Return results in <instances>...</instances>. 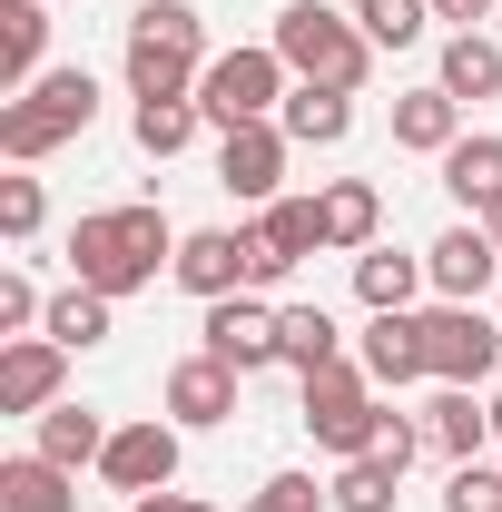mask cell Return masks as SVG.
<instances>
[{
  "mask_svg": "<svg viewBox=\"0 0 502 512\" xmlns=\"http://www.w3.org/2000/svg\"><path fill=\"white\" fill-rule=\"evenodd\" d=\"M69 266H79V286H99V296H138L158 266H178V237H168L158 207H89V217L69 227Z\"/></svg>",
  "mask_w": 502,
  "mask_h": 512,
  "instance_id": "1",
  "label": "cell"
},
{
  "mask_svg": "<svg viewBox=\"0 0 502 512\" xmlns=\"http://www.w3.org/2000/svg\"><path fill=\"white\" fill-rule=\"evenodd\" d=\"M266 50L296 69L306 89H365V60H375V40L355 30V10H325V0H286Z\"/></svg>",
  "mask_w": 502,
  "mask_h": 512,
  "instance_id": "2",
  "label": "cell"
},
{
  "mask_svg": "<svg viewBox=\"0 0 502 512\" xmlns=\"http://www.w3.org/2000/svg\"><path fill=\"white\" fill-rule=\"evenodd\" d=\"M89 119H99V79H89V69H40V79L0 109V158L30 168V158H50L60 138H79Z\"/></svg>",
  "mask_w": 502,
  "mask_h": 512,
  "instance_id": "3",
  "label": "cell"
},
{
  "mask_svg": "<svg viewBox=\"0 0 502 512\" xmlns=\"http://www.w3.org/2000/svg\"><path fill=\"white\" fill-rule=\"evenodd\" d=\"M384 424H394V414L375 404V375H365V365H325V375H306V434L325 453L355 463V453L384 444Z\"/></svg>",
  "mask_w": 502,
  "mask_h": 512,
  "instance_id": "4",
  "label": "cell"
},
{
  "mask_svg": "<svg viewBox=\"0 0 502 512\" xmlns=\"http://www.w3.org/2000/svg\"><path fill=\"white\" fill-rule=\"evenodd\" d=\"M197 109L217 128H247L266 109H286V60L276 50H217V60L197 69Z\"/></svg>",
  "mask_w": 502,
  "mask_h": 512,
  "instance_id": "5",
  "label": "cell"
},
{
  "mask_svg": "<svg viewBox=\"0 0 502 512\" xmlns=\"http://www.w3.org/2000/svg\"><path fill=\"white\" fill-rule=\"evenodd\" d=\"M424 365H434V384H483L502 365V325L483 306H434L424 316Z\"/></svg>",
  "mask_w": 502,
  "mask_h": 512,
  "instance_id": "6",
  "label": "cell"
},
{
  "mask_svg": "<svg viewBox=\"0 0 502 512\" xmlns=\"http://www.w3.org/2000/svg\"><path fill=\"white\" fill-rule=\"evenodd\" d=\"M286 128L276 119H247V128H227L217 138V188L227 197H247V207H276V178H286Z\"/></svg>",
  "mask_w": 502,
  "mask_h": 512,
  "instance_id": "7",
  "label": "cell"
},
{
  "mask_svg": "<svg viewBox=\"0 0 502 512\" xmlns=\"http://www.w3.org/2000/svg\"><path fill=\"white\" fill-rule=\"evenodd\" d=\"M99 473L119 483L128 503H138V493H168V483H178V424H158V414H148V424H119L109 453H99Z\"/></svg>",
  "mask_w": 502,
  "mask_h": 512,
  "instance_id": "8",
  "label": "cell"
},
{
  "mask_svg": "<svg viewBox=\"0 0 502 512\" xmlns=\"http://www.w3.org/2000/svg\"><path fill=\"white\" fill-rule=\"evenodd\" d=\"M207 355L237 365V375L286 365V345H276V306H256V296H217V306H207Z\"/></svg>",
  "mask_w": 502,
  "mask_h": 512,
  "instance_id": "9",
  "label": "cell"
},
{
  "mask_svg": "<svg viewBox=\"0 0 502 512\" xmlns=\"http://www.w3.org/2000/svg\"><path fill=\"white\" fill-rule=\"evenodd\" d=\"M493 266H502V247H493V227H483V217H473V227H443L434 247H424V276H434L443 306H473V296L493 286Z\"/></svg>",
  "mask_w": 502,
  "mask_h": 512,
  "instance_id": "10",
  "label": "cell"
},
{
  "mask_svg": "<svg viewBox=\"0 0 502 512\" xmlns=\"http://www.w3.org/2000/svg\"><path fill=\"white\" fill-rule=\"evenodd\" d=\"M60 375H69V345L10 335V345H0V414H50V404H60Z\"/></svg>",
  "mask_w": 502,
  "mask_h": 512,
  "instance_id": "11",
  "label": "cell"
},
{
  "mask_svg": "<svg viewBox=\"0 0 502 512\" xmlns=\"http://www.w3.org/2000/svg\"><path fill=\"white\" fill-rule=\"evenodd\" d=\"M178 286L188 296H247V227H197V237H178Z\"/></svg>",
  "mask_w": 502,
  "mask_h": 512,
  "instance_id": "12",
  "label": "cell"
},
{
  "mask_svg": "<svg viewBox=\"0 0 502 512\" xmlns=\"http://www.w3.org/2000/svg\"><path fill=\"white\" fill-rule=\"evenodd\" d=\"M237 365H217V355H188L178 375H168V424H188V434H207V424H227L237 414Z\"/></svg>",
  "mask_w": 502,
  "mask_h": 512,
  "instance_id": "13",
  "label": "cell"
},
{
  "mask_svg": "<svg viewBox=\"0 0 502 512\" xmlns=\"http://www.w3.org/2000/svg\"><path fill=\"white\" fill-rule=\"evenodd\" d=\"M355 365H365L384 394H404L414 375H434V365H424V316H375V325H365V355H355Z\"/></svg>",
  "mask_w": 502,
  "mask_h": 512,
  "instance_id": "14",
  "label": "cell"
},
{
  "mask_svg": "<svg viewBox=\"0 0 502 512\" xmlns=\"http://www.w3.org/2000/svg\"><path fill=\"white\" fill-rule=\"evenodd\" d=\"M453 138H463V99H453V89H404V99H394V148L443 158Z\"/></svg>",
  "mask_w": 502,
  "mask_h": 512,
  "instance_id": "15",
  "label": "cell"
},
{
  "mask_svg": "<svg viewBox=\"0 0 502 512\" xmlns=\"http://www.w3.org/2000/svg\"><path fill=\"white\" fill-rule=\"evenodd\" d=\"M315 207H325V247H345V256H365V247H375V227H384L375 178H335V188L315 197Z\"/></svg>",
  "mask_w": 502,
  "mask_h": 512,
  "instance_id": "16",
  "label": "cell"
},
{
  "mask_svg": "<svg viewBox=\"0 0 502 512\" xmlns=\"http://www.w3.org/2000/svg\"><path fill=\"white\" fill-rule=\"evenodd\" d=\"M483 434H493V404H473V384H443L434 414H424V444L453 453V463H473V453H483Z\"/></svg>",
  "mask_w": 502,
  "mask_h": 512,
  "instance_id": "17",
  "label": "cell"
},
{
  "mask_svg": "<svg viewBox=\"0 0 502 512\" xmlns=\"http://www.w3.org/2000/svg\"><path fill=\"white\" fill-rule=\"evenodd\" d=\"M69 463H50V453H10L0 463V512H69Z\"/></svg>",
  "mask_w": 502,
  "mask_h": 512,
  "instance_id": "18",
  "label": "cell"
},
{
  "mask_svg": "<svg viewBox=\"0 0 502 512\" xmlns=\"http://www.w3.org/2000/svg\"><path fill=\"white\" fill-rule=\"evenodd\" d=\"M443 188L463 197L473 217H493L502 207V138H453L443 148Z\"/></svg>",
  "mask_w": 502,
  "mask_h": 512,
  "instance_id": "19",
  "label": "cell"
},
{
  "mask_svg": "<svg viewBox=\"0 0 502 512\" xmlns=\"http://www.w3.org/2000/svg\"><path fill=\"white\" fill-rule=\"evenodd\" d=\"M50 50V10L40 0H0V89H30Z\"/></svg>",
  "mask_w": 502,
  "mask_h": 512,
  "instance_id": "20",
  "label": "cell"
},
{
  "mask_svg": "<svg viewBox=\"0 0 502 512\" xmlns=\"http://www.w3.org/2000/svg\"><path fill=\"white\" fill-rule=\"evenodd\" d=\"M414 286H434V276H424V256H394V247H365V256H355V296H365L375 316H404V306H414Z\"/></svg>",
  "mask_w": 502,
  "mask_h": 512,
  "instance_id": "21",
  "label": "cell"
},
{
  "mask_svg": "<svg viewBox=\"0 0 502 512\" xmlns=\"http://www.w3.org/2000/svg\"><path fill=\"white\" fill-rule=\"evenodd\" d=\"M276 345H286V365L296 375H325V365H345V335L325 306H276Z\"/></svg>",
  "mask_w": 502,
  "mask_h": 512,
  "instance_id": "22",
  "label": "cell"
},
{
  "mask_svg": "<svg viewBox=\"0 0 502 512\" xmlns=\"http://www.w3.org/2000/svg\"><path fill=\"white\" fill-rule=\"evenodd\" d=\"M434 89H453V99H502V40L453 30V40H443V79H434Z\"/></svg>",
  "mask_w": 502,
  "mask_h": 512,
  "instance_id": "23",
  "label": "cell"
},
{
  "mask_svg": "<svg viewBox=\"0 0 502 512\" xmlns=\"http://www.w3.org/2000/svg\"><path fill=\"white\" fill-rule=\"evenodd\" d=\"M109 306H119V296H99V286H69V296H50L40 335H50V345H69V355H89V345H109Z\"/></svg>",
  "mask_w": 502,
  "mask_h": 512,
  "instance_id": "24",
  "label": "cell"
},
{
  "mask_svg": "<svg viewBox=\"0 0 502 512\" xmlns=\"http://www.w3.org/2000/svg\"><path fill=\"white\" fill-rule=\"evenodd\" d=\"M286 138H296V148H335V138H345V128H355V89H296V99H286Z\"/></svg>",
  "mask_w": 502,
  "mask_h": 512,
  "instance_id": "25",
  "label": "cell"
},
{
  "mask_svg": "<svg viewBox=\"0 0 502 512\" xmlns=\"http://www.w3.org/2000/svg\"><path fill=\"white\" fill-rule=\"evenodd\" d=\"M30 453H50V463H69V473H79V463H99V453H109V424H99L89 404H50Z\"/></svg>",
  "mask_w": 502,
  "mask_h": 512,
  "instance_id": "26",
  "label": "cell"
},
{
  "mask_svg": "<svg viewBox=\"0 0 502 512\" xmlns=\"http://www.w3.org/2000/svg\"><path fill=\"white\" fill-rule=\"evenodd\" d=\"M128 40H148V50H178V60H207V20H197L188 0H138Z\"/></svg>",
  "mask_w": 502,
  "mask_h": 512,
  "instance_id": "27",
  "label": "cell"
},
{
  "mask_svg": "<svg viewBox=\"0 0 502 512\" xmlns=\"http://www.w3.org/2000/svg\"><path fill=\"white\" fill-rule=\"evenodd\" d=\"M394 493H404V463L394 453H355L335 473V512H394Z\"/></svg>",
  "mask_w": 502,
  "mask_h": 512,
  "instance_id": "28",
  "label": "cell"
},
{
  "mask_svg": "<svg viewBox=\"0 0 502 512\" xmlns=\"http://www.w3.org/2000/svg\"><path fill=\"white\" fill-rule=\"evenodd\" d=\"M355 30H365L375 50H414V40L434 30V0H355Z\"/></svg>",
  "mask_w": 502,
  "mask_h": 512,
  "instance_id": "29",
  "label": "cell"
},
{
  "mask_svg": "<svg viewBox=\"0 0 502 512\" xmlns=\"http://www.w3.org/2000/svg\"><path fill=\"white\" fill-rule=\"evenodd\" d=\"M197 69H207V60H178V50H148V40H128V89H138V99H188Z\"/></svg>",
  "mask_w": 502,
  "mask_h": 512,
  "instance_id": "30",
  "label": "cell"
},
{
  "mask_svg": "<svg viewBox=\"0 0 502 512\" xmlns=\"http://www.w3.org/2000/svg\"><path fill=\"white\" fill-rule=\"evenodd\" d=\"M197 119H207L197 99H138V148H148V158H178L197 138Z\"/></svg>",
  "mask_w": 502,
  "mask_h": 512,
  "instance_id": "31",
  "label": "cell"
},
{
  "mask_svg": "<svg viewBox=\"0 0 502 512\" xmlns=\"http://www.w3.org/2000/svg\"><path fill=\"white\" fill-rule=\"evenodd\" d=\"M40 217H50L40 178H0V237H40Z\"/></svg>",
  "mask_w": 502,
  "mask_h": 512,
  "instance_id": "32",
  "label": "cell"
},
{
  "mask_svg": "<svg viewBox=\"0 0 502 512\" xmlns=\"http://www.w3.org/2000/svg\"><path fill=\"white\" fill-rule=\"evenodd\" d=\"M443 512H502V473H483V463H453V483H443Z\"/></svg>",
  "mask_w": 502,
  "mask_h": 512,
  "instance_id": "33",
  "label": "cell"
},
{
  "mask_svg": "<svg viewBox=\"0 0 502 512\" xmlns=\"http://www.w3.org/2000/svg\"><path fill=\"white\" fill-rule=\"evenodd\" d=\"M315 503H335V493H315L306 473H266V483L247 493V512H315Z\"/></svg>",
  "mask_w": 502,
  "mask_h": 512,
  "instance_id": "34",
  "label": "cell"
},
{
  "mask_svg": "<svg viewBox=\"0 0 502 512\" xmlns=\"http://www.w3.org/2000/svg\"><path fill=\"white\" fill-rule=\"evenodd\" d=\"M40 316H50V306H40V286H30V276L10 266V276H0V335H30Z\"/></svg>",
  "mask_w": 502,
  "mask_h": 512,
  "instance_id": "35",
  "label": "cell"
},
{
  "mask_svg": "<svg viewBox=\"0 0 502 512\" xmlns=\"http://www.w3.org/2000/svg\"><path fill=\"white\" fill-rule=\"evenodd\" d=\"M128 512H217V503H197V493H138Z\"/></svg>",
  "mask_w": 502,
  "mask_h": 512,
  "instance_id": "36",
  "label": "cell"
},
{
  "mask_svg": "<svg viewBox=\"0 0 502 512\" xmlns=\"http://www.w3.org/2000/svg\"><path fill=\"white\" fill-rule=\"evenodd\" d=\"M434 20H453V30H473V20H493V0H434Z\"/></svg>",
  "mask_w": 502,
  "mask_h": 512,
  "instance_id": "37",
  "label": "cell"
},
{
  "mask_svg": "<svg viewBox=\"0 0 502 512\" xmlns=\"http://www.w3.org/2000/svg\"><path fill=\"white\" fill-rule=\"evenodd\" d=\"M483 227H493V247H502V207H493V217H483Z\"/></svg>",
  "mask_w": 502,
  "mask_h": 512,
  "instance_id": "38",
  "label": "cell"
},
{
  "mask_svg": "<svg viewBox=\"0 0 502 512\" xmlns=\"http://www.w3.org/2000/svg\"><path fill=\"white\" fill-rule=\"evenodd\" d=\"M493 444H502V394H493Z\"/></svg>",
  "mask_w": 502,
  "mask_h": 512,
  "instance_id": "39",
  "label": "cell"
}]
</instances>
